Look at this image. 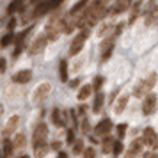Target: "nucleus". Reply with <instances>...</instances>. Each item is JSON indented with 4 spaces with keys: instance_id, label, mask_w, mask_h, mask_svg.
<instances>
[{
    "instance_id": "473e14b6",
    "label": "nucleus",
    "mask_w": 158,
    "mask_h": 158,
    "mask_svg": "<svg viewBox=\"0 0 158 158\" xmlns=\"http://www.w3.org/2000/svg\"><path fill=\"white\" fill-rule=\"evenodd\" d=\"M142 158H158V155L155 153V151H148V153H144Z\"/></svg>"
},
{
    "instance_id": "2f4dec72",
    "label": "nucleus",
    "mask_w": 158,
    "mask_h": 158,
    "mask_svg": "<svg viewBox=\"0 0 158 158\" xmlns=\"http://www.w3.org/2000/svg\"><path fill=\"white\" fill-rule=\"evenodd\" d=\"M66 139H68V144H75L77 142V140H75V133H73V130L68 131V137H66Z\"/></svg>"
},
{
    "instance_id": "0eeeda50",
    "label": "nucleus",
    "mask_w": 158,
    "mask_h": 158,
    "mask_svg": "<svg viewBox=\"0 0 158 158\" xmlns=\"http://www.w3.org/2000/svg\"><path fill=\"white\" fill-rule=\"evenodd\" d=\"M155 108H156V94L151 93L142 100V114L144 115L155 114Z\"/></svg>"
},
{
    "instance_id": "2eb2a0df",
    "label": "nucleus",
    "mask_w": 158,
    "mask_h": 158,
    "mask_svg": "<svg viewBox=\"0 0 158 158\" xmlns=\"http://www.w3.org/2000/svg\"><path fill=\"white\" fill-rule=\"evenodd\" d=\"M23 4H25V0H13L7 6V15H15L18 11H23Z\"/></svg>"
},
{
    "instance_id": "6e6552de",
    "label": "nucleus",
    "mask_w": 158,
    "mask_h": 158,
    "mask_svg": "<svg viewBox=\"0 0 158 158\" xmlns=\"http://www.w3.org/2000/svg\"><path fill=\"white\" fill-rule=\"evenodd\" d=\"M114 44H115V36H110L101 43V60H108V57L112 55V50H114Z\"/></svg>"
},
{
    "instance_id": "6ab92c4d",
    "label": "nucleus",
    "mask_w": 158,
    "mask_h": 158,
    "mask_svg": "<svg viewBox=\"0 0 158 158\" xmlns=\"http://www.w3.org/2000/svg\"><path fill=\"white\" fill-rule=\"evenodd\" d=\"M103 101H105V94L98 93V94H96V98H94V103H93V110L96 112V114L103 108Z\"/></svg>"
},
{
    "instance_id": "a19ab883",
    "label": "nucleus",
    "mask_w": 158,
    "mask_h": 158,
    "mask_svg": "<svg viewBox=\"0 0 158 158\" xmlns=\"http://www.w3.org/2000/svg\"><path fill=\"white\" fill-rule=\"evenodd\" d=\"M18 158H30V156H27V155H22V156H18Z\"/></svg>"
},
{
    "instance_id": "ddd939ff",
    "label": "nucleus",
    "mask_w": 158,
    "mask_h": 158,
    "mask_svg": "<svg viewBox=\"0 0 158 158\" xmlns=\"http://www.w3.org/2000/svg\"><path fill=\"white\" fill-rule=\"evenodd\" d=\"M30 78H32V71L30 69H22V71L13 75V82L15 84H27V82H30Z\"/></svg>"
},
{
    "instance_id": "1a4fd4ad",
    "label": "nucleus",
    "mask_w": 158,
    "mask_h": 158,
    "mask_svg": "<svg viewBox=\"0 0 158 158\" xmlns=\"http://www.w3.org/2000/svg\"><path fill=\"white\" fill-rule=\"evenodd\" d=\"M130 6H131V0H115L108 11H110L112 16H115V15H121V13H124V11H128Z\"/></svg>"
},
{
    "instance_id": "f3484780",
    "label": "nucleus",
    "mask_w": 158,
    "mask_h": 158,
    "mask_svg": "<svg viewBox=\"0 0 158 158\" xmlns=\"http://www.w3.org/2000/svg\"><path fill=\"white\" fill-rule=\"evenodd\" d=\"M52 121H53V124L55 126H59V128H62L66 123H64V119H62V112L59 110V108H55L53 112H52Z\"/></svg>"
},
{
    "instance_id": "4c0bfd02",
    "label": "nucleus",
    "mask_w": 158,
    "mask_h": 158,
    "mask_svg": "<svg viewBox=\"0 0 158 158\" xmlns=\"http://www.w3.org/2000/svg\"><path fill=\"white\" fill-rule=\"evenodd\" d=\"M77 85H78V80H73L71 84H69V87H77Z\"/></svg>"
},
{
    "instance_id": "9b49d317",
    "label": "nucleus",
    "mask_w": 158,
    "mask_h": 158,
    "mask_svg": "<svg viewBox=\"0 0 158 158\" xmlns=\"http://www.w3.org/2000/svg\"><path fill=\"white\" fill-rule=\"evenodd\" d=\"M156 140H158V133L155 131V128L148 126V128L142 131V142H144V144H148V146H153V148H155Z\"/></svg>"
},
{
    "instance_id": "20e7f679",
    "label": "nucleus",
    "mask_w": 158,
    "mask_h": 158,
    "mask_svg": "<svg viewBox=\"0 0 158 158\" xmlns=\"http://www.w3.org/2000/svg\"><path fill=\"white\" fill-rule=\"evenodd\" d=\"M64 0H46V2H41L36 9H34V13H32V18H39V16L46 15L48 11L52 9H57L60 4H62Z\"/></svg>"
},
{
    "instance_id": "c9c22d12",
    "label": "nucleus",
    "mask_w": 158,
    "mask_h": 158,
    "mask_svg": "<svg viewBox=\"0 0 158 158\" xmlns=\"http://www.w3.org/2000/svg\"><path fill=\"white\" fill-rule=\"evenodd\" d=\"M15 25H16V20H15V18H13V20H11V22H9L7 29H9V30H13V29H15Z\"/></svg>"
},
{
    "instance_id": "4be33fe9",
    "label": "nucleus",
    "mask_w": 158,
    "mask_h": 158,
    "mask_svg": "<svg viewBox=\"0 0 158 158\" xmlns=\"http://www.w3.org/2000/svg\"><path fill=\"white\" fill-rule=\"evenodd\" d=\"M59 75H60V80L62 82H68V60H60V64H59Z\"/></svg>"
},
{
    "instance_id": "39448f33",
    "label": "nucleus",
    "mask_w": 158,
    "mask_h": 158,
    "mask_svg": "<svg viewBox=\"0 0 158 158\" xmlns=\"http://www.w3.org/2000/svg\"><path fill=\"white\" fill-rule=\"evenodd\" d=\"M50 91H52V85L48 84V82H44V84H41V85H37L36 87V91H34V94H32V101L34 103H41V101H44L46 100V96L50 94Z\"/></svg>"
},
{
    "instance_id": "c85d7f7f",
    "label": "nucleus",
    "mask_w": 158,
    "mask_h": 158,
    "mask_svg": "<svg viewBox=\"0 0 158 158\" xmlns=\"http://www.w3.org/2000/svg\"><path fill=\"white\" fill-rule=\"evenodd\" d=\"M121 151H123V144H121V140H115L112 155H114V156H119V155H121Z\"/></svg>"
},
{
    "instance_id": "c756f323",
    "label": "nucleus",
    "mask_w": 158,
    "mask_h": 158,
    "mask_svg": "<svg viewBox=\"0 0 158 158\" xmlns=\"http://www.w3.org/2000/svg\"><path fill=\"white\" fill-rule=\"evenodd\" d=\"M82 156L84 158H94L96 156V151H94L93 148H85V151L82 153Z\"/></svg>"
},
{
    "instance_id": "7ed1b4c3",
    "label": "nucleus",
    "mask_w": 158,
    "mask_h": 158,
    "mask_svg": "<svg viewBox=\"0 0 158 158\" xmlns=\"http://www.w3.org/2000/svg\"><path fill=\"white\" fill-rule=\"evenodd\" d=\"M87 36H89V30H80L78 34L73 37L71 46H69V55L80 53V50L84 48V44H85V41H87Z\"/></svg>"
},
{
    "instance_id": "dca6fc26",
    "label": "nucleus",
    "mask_w": 158,
    "mask_h": 158,
    "mask_svg": "<svg viewBox=\"0 0 158 158\" xmlns=\"http://www.w3.org/2000/svg\"><path fill=\"white\" fill-rule=\"evenodd\" d=\"M128 94H123V96H119V100H117V103H115V112L117 114H123L124 112V108H126V105H128Z\"/></svg>"
},
{
    "instance_id": "a211bd4d",
    "label": "nucleus",
    "mask_w": 158,
    "mask_h": 158,
    "mask_svg": "<svg viewBox=\"0 0 158 158\" xmlns=\"http://www.w3.org/2000/svg\"><path fill=\"white\" fill-rule=\"evenodd\" d=\"M114 144H115L114 139L105 137V139H103V142H101V151H103V153H112V151H114Z\"/></svg>"
},
{
    "instance_id": "f03ea898",
    "label": "nucleus",
    "mask_w": 158,
    "mask_h": 158,
    "mask_svg": "<svg viewBox=\"0 0 158 158\" xmlns=\"http://www.w3.org/2000/svg\"><path fill=\"white\" fill-rule=\"evenodd\" d=\"M48 144V126L44 123H37L34 131H32V148Z\"/></svg>"
},
{
    "instance_id": "e433bc0d",
    "label": "nucleus",
    "mask_w": 158,
    "mask_h": 158,
    "mask_svg": "<svg viewBox=\"0 0 158 158\" xmlns=\"http://www.w3.org/2000/svg\"><path fill=\"white\" fill-rule=\"evenodd\" d=\"M85 110H87V107H85V105H82V107L78 108V112H80V115H84V114H85Z\"/></svg>"
},
{
    "instance_id": "7c9ffc66",
    "label": "nucleus",
    "mask_w": 158,
    "mask_h": 158,
    "mask_svg": "<svg viewBox=\"0 0 158 158\" xmlns=\"http://www.w3.org/2000/svg\"><path fill=\"white\" fill-rule=\"evenodd\" d=\"M126 128H128V126H126L124 123H121V124L117 126V135H119V139H123V137H124V133H126Z\"/></svg>"
},
{
    "instance_id": "bb28decb",
    "label": "nucleus",
    "mask_w": 158,
    "mask_h": 158,
    "mask_svg": "<svg viewBox=\"0 0 158 158\" xmlns=\"http://www.w3.org/2000/svg\"><path fill=\"white\" fill-rule=\"evenodd\" d=\"M112 29H114V25H112V23H105V25H103V27L98 30V36L103 37L105 34H107V32H112Z\"/></svg>"
},
{
    "instance_id": "a878e982",
    "label": "nucleus",
    "mask_w": 158,
    "mask_h": 158,
    "mask_svg": "<svg viewBox=\"0 0 158 158\" xmlns=\"http://www.w3.org/2000/svg\"><path fill=\"white\" fill-rule=\"evenodd\" d=\"M84 151H85V148H84V140H77L75 146H73V153H75V155H80V153H84Z\"/></svg>"
},
{
    "instance_id": "393cba45",
    "label": "nucleus",
    "mask_w": 158,
    "mask_h": 158,
    "mask_svg": "<svg viewBox=\"0 0 158 158\" xmlns=\"http://www.w3.org/2000/svg\"><path fill=\"white\" fill-rule=\"evenodd\" d=\"M13 142H15V148H23V146H25V135H23V133H18V135L13 139Z\"/></svg>"
},
{
    "instance_id": "f704fd0d",
    "label": "nucleus",
    "mask_w": 158,
    "mask_h": 158,
    "mask_svg": "<svg viewBox=\"0 0 158 158\" xmlns=\"http://www.w3.org/2000/svg\"><path fill=\"white\" fill-rule=\"evenodd\" d=\"M50 148H52L53 151H59V149H60V142H59V140H55V142H52Z\"/></svg>"
},
{
    "instance_id": "f257e3e1",
    "label": "nucleus",
    "mask_w": 158,
    "mask_h": 158,
    "mask_svg": "<svg viewBox=\"0 0 158 158\" xmlns=\"http://www.w3.org/2000/svg\"><path fill=\"white\" fill-rule=\"evenodd\" d=\"M156 80H158V75H156V73H151L149 77H146L144 80H140V82L135 85V89H133V96H137V98L144 96V98H146L148 94H151V89L155 87Z\"/></svg>"
},
{
    "instance_id": "72a5a7b5",
    "label": "nucleus",
    "mask_w": 158,
    "mask_h": 158,
    "mask_svg": "<svg viewBox=\"0 0 158 158\" xmlns=\"http://www.w3.org/2000/svg\"><path fill=\"white\" fill-rule=\"evenodd\" d=\"M6 66H7V62H6V59L2 57V59H0V71H2V73L6 71Z\"/></svg>"
},
{
    "instance_id": "412c9836",
    "label": "nucleus",
    "mask_w": 158,
    "mask_h": 158,
    "mask_svg": "<svg viewBox=\"0 0 158 158\" xmlns=\"http://www.w3.org/2000/svg\"><path fill=\"white\" fill-rule=\"evenodd\" d=\"M13 151H15V142H13L11 139H6V140H4V156L9 158L13 155Z\"/></svg>"
},
{
    "instance_id": "aec40b11",
    "label": "nucleus",
    "mask_w": 158,
    "mask_h": 158,
    "mask_svg": "<svg viewBox=\"0 0 158 158\" xmlns=\"http://www.w3.org/2000/svg\"><path fill=\"white\" fill-rule=\"evenodd\" d=\"M91 93H93V85H82L78 91V100L80 101H85L89 96H91Z\"/></svg>"
},
{
    "instance_id": "b1692460",
    "label": "nucleus",
    "mask_w": 158,
    "mask_h": 158,
    "mask_svg": "<svg viewBox=\"0 0 158 158\" xmlns=\"http://www.w3.org/2000/svg\"><path fill=\"white\" fill-rule=\"evenodd\" d=\"M15 41H16L15 34H13V32H9L7 36H4V37H2V46L6 48V46H9V44H11V43H15Z\"/></svg>"
},
{
    "instance_id": "9d476101",
    "label": "nucleus",
    "mask_w": 158,
    "mask_h": 158,
    "mask_svg": "<svg viewBox=\"0 0 158 158\" xmlns=\"http://www.w3.org/2000/svg\"><path fill=\"white\" fill-rule=\"evenodd\" d=\"M110 130H112V121L108 119V117H103L98 124H96V128H94V131H96V135H103L107 137L108 133H110Z\"/></svg>"
},
{
    "instance_id": "423d86ee",
    "label": "nucleus",
    "mask_w": 158,
    "mask_h": 158,
    "mask_svg": "<svg viewBox=\"0 0 158 158\" xmlns=\"http://www.w3.org/2000/svg\"><path fill=\"white\" fill-rule=\"evenodd\" d=\"M46 43H48V37H46V34L37 36L36 39L32 41V44L29 46V53H30V55H37V53H41V52L44 50Z\"/></svg>"
},
{
    "instance_id": "58836bf2",
    "label": "nucleus",
    "mask_w": 158,
    "mask_h": 158,
    "mask_svg": "<svg viewBox=\"0 0 158 158\" xmlns=\"http://www.w3.org/2000/svg\"><path fill=\"white\" fill-rule=\"evenodd\" d=\"M59 158H68V155L66 153H59Z\"/></svg>"
},
{
    "instance_id": "4468645a",
    "label": "nucleus",
    "mask_w": 158,
    "mask_h": 158,
    "mask_svg": "<svg viewBox=\"0 0 158 158\" xmlns=\"http://www.w3.org/2000/svg\"><path fill=\"white\" fill-rule=\"evenodd\" d=\"M18 123H20V117L18 115H13L11 119L7 121V124H6V128H4V135L7 137V135H11L13 131L16 130V126H18Z\"/></svg>"
},
{
    "instance_id": "f8f14e48",
    "label": "nucleus",
    "mask_w": 158,
    "mask_h": 158,
    "mask_svg": "<svg viewBox=\"0 0 158 158\" xmlns=\"http://www.w3.org/2000/svg\"><path fill=\"white\" fill-rule=\"evenodd\" d=\"M142 146H144V142L142 140H133V142L128 146V149H126V158H135V156H139L140 153H142Z\"/></svg>"
},
{
    "instance_id": "cd10ccee",
    "label": "nucleus",
    "mask_w": 158,
    "mask_h": 158,
    "mask_svg": "<svg viewBox=\"0 0 158 158\" xmlns=\"http://www.w3.org/2000/svg\"><path fill=\"white\" fill-rule=\"evenodd\" d=\"M103 77H96L94 78V84H93V89L96 91V93H100V89H101V85H103Z\"/></svg>"
},
{
    "instance_id": "ea45409f",
    "label": "nucleus",
    "mask_w": 158,
    "mask_h": 158,
    "mask_svg": "<svg viewBox=\"0 0 158 158\" xmlns=\"http://www.w3.org/2000/svg\"><path fill=\"white\" fill-rule=\"evenodd\" d=\"M32 4H39V2H46V0H30Z\"/></svg>"
},
{
    "instance_id": "5701e85b",
    "label": "nucleus",
    "mask_w": 158,
    "mask_h": 158,
    "mask_svg": "<svg viewBox=\"0 0 158 158\" xmlns=\"http://www.w3.org/2000/svg\"><path fill=\"white\" fill-rule=\"evenodd\" d=\"M139 13H140V2L137 0L135 4H133V7H131V16H130V23L135 22V18L139 16Z\"/></svg>"
},
{
    "instance_id": "79ce46f5",
    "label": "nucleus",
    "mask_w": 158,
    "mask_h": 158,
    "mask_svg": "<svg viewBox=\"0 0 158 158\" xmlns=\"http://www.w3.org/2000/svg\"><path fill=\"white\" fill-rule=\"evenodd\" d=\"M155 149H158V140H156V144H155Z\"/></svg>"
}]
</instances>
